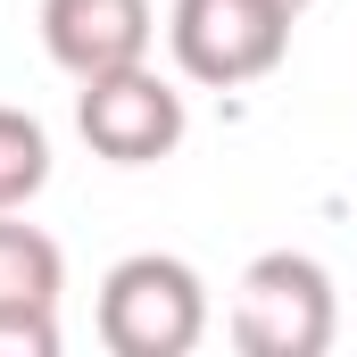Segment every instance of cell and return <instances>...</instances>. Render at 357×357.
<instances>
[{
  "mask_svg": "<svg viewBox=\"0 0 357 357\" xmlns=\"http://www.w3.org/2000/svg\"><path fill=\"white\" fill-rule=\"evenodd\" d=\"M59 291H67L59 241L17 225V208H0V307H59Z\"/></svg>",
  "mask_w": 357,
  "mask_h": 357,
  "instance_id": "obj_6",
  "label": "cell"
},
{
  "mask_svg": "<svg viewBox=\"0 0 357 357\" xmlns=\"http://www.w3.org/2000/svg\"><path fill=\"white\" fill-rule=\"evenodd\" d=\"M341 333L333 274L307 250H266L233 282V349L241 357H324Z\"/></svg>",
  "mask_w": 357,
  "mask_h": 357,
  "instance_id": "obj_2",
  "label": "cell"
},
{
  "mask_svg": "<svg viewBox=\"0 0 357 357\" xmlns=\"http://www.w3.org/2000/svg\"><path fill=\"white\" fill-rule=\"evenodd\" d=\"M0 357H59V307H0Z\"/></svg>",
  "mask_w": 357,
  "mask_h": 357,
  "instance_id": "obj_8",
  "label": "cell"
},
{
  "mask_svg": "<svg viewBox=\"0 0 357 357\" xmlns=\"http://www.w3.org/2000/svg\"><path fill=\"white\" fill-rule=\"evenodd\" d=\"M42 183H50V133L25 108H0V208L42 199Z\"/></svg>",
  "mask_w": 357,
  "mask_h": 357,
  "instance_id": "obj_7",
  "label": "cell"
},
{
  "mask_svg": "<svg viewBox=\"0 0 357 357\" xmlns=\"http://www.w3.org/2000/svg\"><path fill=\"white\" fill-rule=\"evenodd\" d=\"M208 333V282L167 250H133L100 282V349L108 357H191Z\"/></svg>",
  "mask_w": 357,
  "mask_h": 357,
  "instance_id": "obj_1",
  "label": "cell"
},
{
  "mask_svg": "<svg viewBox=\"0 0 357 357\" xmlns=\"http://www.w3.org/2000/svg\"><path fill=\"white\" fill-rule=\"evenodd\" d=\"M282 8H291V17H299V8H307V0H282Z\"/></svg>",
  "mask_w": 357,
  "mask_h": 357,
  "instance_id": "obj_9",
  "label": "cell"
},
{
  "mask_svg": "<svg viewBox=\"0 0 357 357\" xmlns=\"http://www.w3.org/2000/svg\"><path fill=\"white\" fill-rule=\"evenodd\" d=\"M75 125H84V142L108 167H158V158H175V142H183L191 116H183V91L150 59H133V67H108V75L84 84Z\"/></svg>",
  "mask_w": 357,
  "mask_h": 357,
  "instance_id": "obj_4",
  "label": "cell"
},
{
  "mask_svg": "<svg viewBox=\"0 0 357 357\" xmlns=\"http://www.w3.org/2000/svg\"><path fill=\"white\" fill-rule=\"evenodd\" d=\"M150 33H158L150 0H42V50H50L75 84L150 59Z\"/></svg>",
  "mask_w": 357,
  "mask_h": 357,
  "instance_id": "obj_5",
  "label": "cell"
},
{
  "mask_svg": "<svg viewBox=\"0 0 357 357\" xmlns=\"http://www.w3.org/2000/svg\"><path fill=\"white\" fill-rule=\"evenodd\" d=\"M167 42H175V67L191 84H258L282 67L291 50V8L282 0H175L167 8Z\"/></svg>",
  "mask_w": 357,
  "mask_h": 357,
  "instance_id": "obj_3",
  "label": "cell"
}]
</instances>
